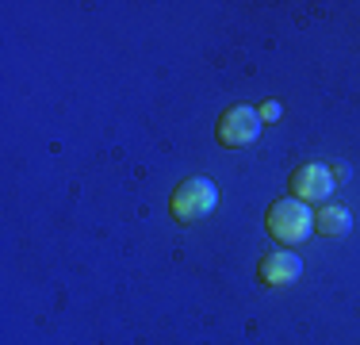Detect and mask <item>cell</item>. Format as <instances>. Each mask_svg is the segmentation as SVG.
Wrapping results in <instances>:
<instances>
[{
    "label": "cell",
    "instance_id": "4",
    "mask_svg": "<svg viewBox=\"0 0 360 345\" xmlns=\"http://www.w3.org/2000/svg\"><path fill=\"white\" fill-rule=\"evenodd\" d=\"M333 188H338L333 169L322 165V161H307V165H299L295 172H291V192H295V200H303V203L330 200Z\"/></svg>",
    "mask_w": 360,
    "mask_h": 345
},
{
    "label": "cell",
    "instance_id": "7",
    "mask_svg": "<svg viewBox=\"0 0 360 345\" xmlns=\"http://www.w3.org/2000/svg\"><path fill=\"white\" fill-rule=\"evenodd\" d=\"M261 119H269V123H272V119H280V104H264V108H261Z\"/></svg>",
    "mask_w": 360,
    "mask_h": 345
},
{
    "label": "cell",
    "instance_id": "1",
    "mask_svg": "<svg viewBox=\"0 0 360 345\" xmlns=\"http://www.w3.org/2000/svg\"><path fill=\"white\" fill-rule=\"evenodd\" d=\"M219 207V188L211 177H188L173 188V200H169V215L180 227H195L203 222L211 211Z\"/></svg>",
    "mask_w": 360,
    "mask_h": 345
},
{
    "label": "cell",
    "instance_id": "3",
    "mask_svg": "<svg viewBox=\"0 0 360 345\" xmlns=\"http://www.w3.org/2000/svg\"><path fill=\"white\" fill-rule=\"evenodd\" d=\"M261 131H264V119L257 108H250V104L226 108L219 115V127H215L219 142L226 146V150H245V146H253L257 138H261Z\"/></svg>",
    "mask_w": 360,
    "mask_h": 345
},
{
    "label": "cell",
    "instance_id": "8",
    "mask_svg": "<svg viewBox=\"0 0 360 345\" xmlns=\"http://www.w3.org/2000/svg\"><path fill=\"white\" fill-rule=\"evenodd\" d=\"M333 180H349V165H338V169H333Z\"/></svg>",
    "mask_w": 360,
    "mask_h": 345
},
{
    "label": "cell",
    "instance_id": "6",
    "mask_svg": "<svg viewBox=\"0 0 360 345\" xmlns=\"http://www.w3.org/2000/svg\"><path fill=\"white\" fill-rule=\"evenodd\" d=\"M349 230H353V215L341 203H326L322 211L314 215V234H322V238H345Z\"/></svg>",
    "mask_w": 360,
    "mask_h": 345
},
{
    "label": "cell",
    "instance_id": "5",
    "mask_svg": "<svg viewBox=\"0 0 360 345\" xmlns=\"http://www.w3.org/2000/svg\"><path fill=\"white\" fill-rule=\"evenodd\" d=\"M261 284H269V288H288V284H295L299 276H303V257L291 253V249H269V253L261 257Z\"/></svg>",
    "mask_w": 360,
    "mask_h": 345
},
{
    "label": "cell",
    "instance_id": "2",
    "mask_svg": "<svg viewBox=\"0 0 360 345\" xmlns=\"http://www.w3.org/2000/svg\"><path fill=\"white\" fill-rule=\"evenodd\" d=\"M264 227H269V234L276 238L280 246H303V242L314 234V211L303 200L288 196V200H276L269 207Z\"/></svg>",
    "mask_w": 360,
    "mask_h": 345
}]
</instances>
